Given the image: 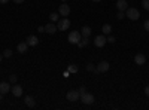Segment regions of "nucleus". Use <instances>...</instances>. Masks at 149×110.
Here are the masks:
<instances>
[{
	"instance_id": "1",
	"label": "nucleus",
	"mask_w": 149,
	"mask_h": 110,
	"mask_svg": "<svg viewBox=\"0 0 149 110\" xmlns=\"http://www.w3.org/2000/svg\"><path fill=\"white\" fill-rule=\"evenodd\" d=\"M125 17L130 18L131 21H137L140 18V12H139V9H136V8H128L125 10Z\"/></svg>"
},
{
	"instance_id": "2",
	"label": "nucleus",
	"mask_w": 149,
	"mask_h": 110,
	"mask_svg": "<svg viewBox=\"0 0 149 110\" xmlns=\"http://www.w3.org/2000/svg\"><path fill=\"white\" fill-rule=\"evenodd\" d=\"M67 39H69V42H70V43L78 45V43L81 42V39H82V34H81V31H70Z\"/></svg>"
},
{
	"instance_id": "3",
	"label": "nucleus",
	"mask_w": 149,
	"mask_h": 110,
	"mask_svg": "<svg viewBox=\"0 0 149 110\" xmlns=\"http://www.w3.org/2000/svg\"><path fill=\"white\" fill-rule=\"evenodd\" d=\"M69 27H70V21H69L67 18H61V19L57 21V28H58L60 31H66Z\"/></svg>"
},
{
	"instance_id": "4",
	"label": "nucleus",
	"mask_w": 149,
	"mask_h": 110,
	"mask_svg": "<svg viewBox=\"0 0 149 110\" xmlns=\"http://www.w3.org/2000/svg\"><path fill=\"white\" fill-rule=\"evenodd\" d=\"M94 95L93 94H90V92H85V94H82L81 95V101L84 103V104H86V106H90V104H93L94 103Z\"/></svg>"
},
{
	"instance_id": "5",
	"label": "nucleus",
	"mask_w": 149,
	"mask_h": 110,
	"mask_svg": "<svg viewBox=\"0 0 149 110\" xmlns=\"http://www.w3.org/2000/svg\"><path fill=\"white\" fill-rule=\"evenodd\" d=\"M110 64L107 63V61H100L97 66H95V73H106L109 70Z\"/></svg>"
},
{
	"instance_id": "6",
	"label": "nucleus",
	"mask_w": 149,
	"mask_h": 110,
	"mask_svg": "<svg viewBox=\"0 0 149 110\" xmlns=\"http://www.w3.org/2000/svg\"><path fill=\"white\" fill-rule=\"evenodd\" d=\"M106 43H107V39H106V36H104V34H98V36H95L94 45H95L97 48H103Z\"/></svg>"
},
{
	"instance_id": "7",
	"label": "nucleus",
	"mask_w": 149,
	"mask_h": 110,
	"mask_svg": "<svg viewBox=\"0 0 149 110\" xmlns=\"http://www.w3.org/2000/svg\"><path fill=\"white\" fill-rule=\"evenodd\" d=\"M66 98H67L69 101H78V100H81V94H79V91H76V89H72V91L67 92Z\"/></svg>"
},
{
	"instance_id": "8",
	"label": "nucleus",
	"mask_w": 149,
	"mask_h": 110,
	"mask_svg": "<svg viewBox=\"0 0 149 110\" xmlns=\"http://www.w3.org/2000/svg\"><path fill=\"white\" fill-rule=\"evenodd\" d=\"M58 14H60V17H67L69 14H70V6L69 5H60V8H58Z\"/></svg>"
},
{
	"instance_id": "9",
	"label": "nucleus",
	"mask_w": 149,
	"mask_h": 110,
	"mask_svg": "<svg viewBox=\"0 0 149 110\" xmlns=\"http://www.w3.org/2000/svg\"><path fill=\"white\" fill-rule=\"evenodd\" d=\"M10 92L14 94V97H21L22 95V86H21V85L14 83V86L10 88Z\"/></svg>"
},
{
	"instance_id": "10",
	"label": "nucleus",
	"mask_w": 149,
	"mask_h": 110,
	"mask_svg": "<svg viewBox=\"0 0 149 110\" xmlns=\"http://www.w3.org/2000/svg\"><path fill=\"white\" fill-rule=\"evenodd\" d=\"M27 45L29 46H36V45H39V39L36 37L34 34H30V36H27Z\"/></svg>"
},
{
	"instance_id": "11",
	"label": "nucleus",
	"mask_w": 149,
	"mask_h": 110,
	"mask_svg": "<svg viewBox=\"0 0 149 110\" xmlns=\"http://www.w3.org/2000/svg\"><path fill=\"white\" fill-rule=\"evenodd\" d=\"M134 63L137 64V66H143L146 63V57L143 54H137V55H134Z\"/></svg>"
},
{
	"instance_id": "12",
	"label": "nucleus",
	"mask_w": 149,
	"mask_h": 110,
	"mask_svg": "<svg viewBox=\"0 0 149 110\" xmlns=\"http://www.w3.org/2000/svg\"><path fill=\"white\" fill-rule=\"evenodd\" d=\"M116 8H118V10H121V12H125V10L128 9L127 0H118V2H116Z\"/></svg>"
},
{
	"instance_id": "13",
	"label": "nucleus",
	"mask_w": 149,
	"mask_h": 110,
	"mask_svg": "<svg viewBox=\"0 0 149 110\" xmlns=\"http://www.w3.org/2000/svg\"><path fill=\"white\" fill-rule=\"evenodd\" d=\"M10 88H12V86H10L8 82H0V94H3V95L8 94V92L10 91Z\"/></svg>"
},
{
	"instance_id": "14",
	"label": "nucleus",
	"mask_w": 149,
	"mask_h": 110,
	"mask_svg": "<svg viewBox=\"0 0 149 110\" xmlns=\"http://www.w3.org/2000/svg\"><path fill=\"white\" fill-rule=\"evenodd\" d=\"M57 24H52V22H49L48 26H45V33H49V34H54L57 31Z\"/></svg>"
},
{
	"instance_id": "15",
	"label": "nucleus",
	"mask_w": 149,
	"mask_h": 110,
	"mask_svg": "<svg viewBox=\"0 0 149 110\" xmlns=\"http://www.w3.org/2000/svg\"><path fill=\"white\" fill-rule=\"evenodd\" d=\"M27 49H29V45H27V42H21V43H18V46H17V51H18L19 54L27 52Z\"/></svg>"
},
{
	"instance_id": "16",
	"label": "nucleus",
	"mask_w": 149,
	"mask_h": 110,
	"mask_svg": "<svg viewBox=\"0 0 149 110\" xmlns=\"http://www.w3.org/2000/svg\"><path fill=\"white\" fill-rule=\"evenodd\" d=\"M91 27H88V26H85V27H82V30H81V34H82V37H90L91 36Z\"/></svg>"
},
{
	"instance_id": "17",
	"label": "nucleus",
	"mask_w": 149,
	"mask_h": 110,
	"mask_svg": "<svg viewBox=\"0 0 149 110\" xmlns=\"http://www.w3.org/2000/svg\"><path fill=\"white\" fill-rule=\"evenodd\" d=\"M24 101H26L27 107H34V106H36V101H34V98H33L31 95H27L26 98H24Z\"/></svg>"
},
{
	"instance_id": "18",
	"label": "nucleus",
	"mask_w": 149,
	"mask_h": 110,
	"mask_svg": "<svg viewBox=\"0 0 149 110\" xmlns=\"http://www.w3.org/2000/svg\"><path fill=\"white\" fill-rule=\"evenodd\" d=\"M88 43H90V37H82L81 42L78 43V46H79V48H84V46H86Z\"/></svg>"
},
{
	"instance_id": "19",
	"label": "nucleus",
	"mask_w": 149,
	"mask_h": 110,
	"mask_svg": "<svg viewBox=\"0 0 149 110\" xmlns=\"http://www.w3.org/2000/svg\"><path fill=\"white\" fill-rule=\"evenodd\" d=\"M102 31H103V34H110V31H112V26H109V24H104V26L102 27Z\"/></svg>"
},
{
	"instance_id": "20",
	"label": "nucleus",
	"mask_w": 149,
	"mask_h": 110,
	"mask_svg": "<svg viewBox=\"0 0 149 110\" xmlns=\"http://www.w3.org/2000/svg\"><path fill=\"white\" fill-rule=\"evenodd\" d=\"M9 57H12V51L10 49H5L3 51V58H9Z\"/></svg>"
},
{
	"instance_id": "21",
	"label": "nucleus",
	"mask_w": 149,
	"mask_h": 110,
	"mask_svg": "<svg viewBox=\"0 0 149 110\" xmlns=\"http://www.w3.org/2000/svg\"><path fill=\"white\" fill-rule=\"evenodd\" d=\"M17 80H18V76H15V75H10L9 76V82L10 83H17Z\"/></svg>"
},
{
	"instance_id": "22",
	"label": "nucleus",
	"mask_w": 149,
	"mask_h": 110,
	"mask_svg": "<svg viewBox=\"0 0 149 110\" xmlns=\"http://www.w3.org/2000/svg\"><path fill=\"white\" fill-rule=\"evenodd\" d=\"M49 18H51V21H58L60 19V14H51V17H49Z\"/></svg>"
},
{
	"instance_id": "23",
	"label": "nucleus",
	"mask_w": 149,
	"mask_h": 110,
	"mask_svg": "<svg viewBox=\"0 0 149 110\" xmlns=\"http://www.w3.org/2000/svg\"><path fill=\"white\" fill-rule=\"evenodd\" d=\"M69 73H78V66H69Z\"/></svg>"
},
{
	"instance_id": "24",
	"label": "nucleus",
	"mask_w": 149,
	"mask_h": 110,
	"mask_svg": "<svg viewBox=\"0 0 149 110\" xmlns=\"http://www.w3.org/2000/svg\"><path fill=\"white\" fill-rule=\"evenodd\" d=\"M86 70H88V71H95V66L94 64H86Z\"/></svg>"
},
{
	"instance_id": "25",
	"label": "nucleus",
	"mask_w": 149,
	"mask_h": 110,
	"mask_svg": "<svg viewBox=\"0 0 149 110\" xmlns=\"http://www.w3.org/2000/svg\"><path fill=\"white\" fill-rule=\"evenodd\" d=\"M142 6H143V8H145V9L149 12V0H143V2H142Z\"/></svg>"
},
{
	"instance_id": "26",
	"label": "nucleus",
	"mask_w": 149,
	"mask_h": 110,
	"mask_svg": "<svg viewBox=\"0 0 149 110\" xmlns=\"http://www.w3.org/2000/svg\"><path fill=\"white\" fill-rule=\"evenodd\" d=\"M106 39H107V42H109V43H113V42L116 40V39H115V36H112V34H109Z\"/></svg>"
},
{
	"instance_id": "27",
	"label": "nucleus",
	"mask_w": 149,
	"mask_h": 110,
	"mask_svg": "<svg viewBox=\"0 0 149 110\" xmlns=\"http://www.w3.org/2000/svg\"><path fill=\"white\" fill-rule=\"evenodd\" d=\"M116 18H118V19H124V18H125V14L119 10V12H118V15H116Z\"/></svg>"
},
{
	"instance_id": "28",
	"label": "nucleus",
	"mask_w": 149,
	"mask_h": 110,
	"mask_svg": "<svg viewBox=\"0 0 149 110\" xmlns=\"http://www.w3.org/2000/svg\"><path fill=\"white\" fill-rule=\"evenodd\" d=\"M143 27H145V30H146V31H149V19H146V21H145Z\"/></svg>"
},
{
	"instance_id": "29",
	"label": "nucleus",
	"mask_w": 149,
	"mask_h": 110,
	"mask_svg": "<svg viewBox=\"0 0 149 110\" xmlns=\"http://www.w3.org/2000/svg\"><path fill=\"white\" fill-rule=\"evenodd\" d=\"M78 91H79V94H81V95H82V94H85V92H86V89H85V86H81V88H79V89H78Z\"/></svg>"
},
{
	"instance_id": "30",
	"label": "nucleus",
	"mask_w": 149,
	"mask_h": 110,
	"mask_svg": "<svg viewBox=\"0 0 149 110\" xmlns=\"http://www.w3.org/2000/svg\"><path fill=\"white\" fill-rule=\"evenodd\" d=\"M14 3L15 5H21V3H24V0H14Z\"/></svg>"
},
{
	"instance_id": "31",
	"label": "nucleus",
	"mask_w": 149,
	"mask_h": 110,
	"mask_svg": "<svg viewBox=\"0 0 149 110\" xmlns=\"http://www.w3.org/2000/svg\"><path fill=\"white\" fill-rule=\"evenodd\" d=\"M145 94H146V97H149V85L145 88Z\"/></svg>"
},
{
	"instance_id": "32",
	"label": "nucleus",
	"mask_w": 149,
	"mask_h": 110,
	"mask_svg": "<svg viewBox=\"0 0 149 110\" xmlns=\"http://www.w3.org/2000/svg\"><path fill=\"white\" fill-rule=\"evenodd\" d=\"M37 30H39V33H43V31H45V27H39Z\"/></svg>"
},
{
	"instance_id": "33",
	"label": "nucleus",
	"mask_w": 149,
	"mask_h": 110,
	"mask_svg": "<svg viewBox=\"0 0 149 110\" xmlns=\"http://www.w3.org/2000/svg\"><path fill=\"white\" fill-rule=\"evenodd\" d=\"M8 2H9V0H0V3H3V5H5V3H8Z\"/></svg>"
},
{
	"instance_id": "34",
	"label": "nucleus",
	"mask_w": 149,
	"mask_h": 110,
	"mask_svg": "<svg viewBox=\"0 0 149 110\" xmlns=\"http://www.w3.org/2000/svg\"><path fill=\"white\" fill-rule=\"evenodd\" d=\"M3 100V94H0V101H2Z\"/></svg>"
},
{
	"instance_id": "35",
	"label": "nucleus",
	"mask_w": 149,
	"mask_h": 110,
	"mask_svg": "<svg viewBox=\"0 0 149 110\" xmlns=\"http://www.w3.org/2000/svg\"><path fill=\"white\" fill-rule=\"evenodd\" d=\"M2 59H3V55H2V54H0V63H2Z\"/></svg>"
},
{
	"instance_id": "36",
	"label": "nucleus",
	"mask_w": 149,
	"mask_h": 110,
	"mask_svg": "<svg viewBox=\"0 0 149 110\" xmlns=\"http://www.w3.org/2000/svg\"><path fill=\"white\" fill-rule=\"evenodd\" d=\"M93 2H102V0H93Z\"/></svg>"
},
{
	"instance_id": "37",
	"label": "nucleus",
	"mask_w": 149,
	"mask_h": 110,
	"mask_svg": "<svg viewBox=\"0 0 149 110\" xmlns=\"http://www.w3.org/2000/svg\"><path fill=\"white\" fill-rule=\"evenodd\" d=\"M61 2H63V3H64V2H66V0H61Z\"/></svg>"
}]
</instances>
